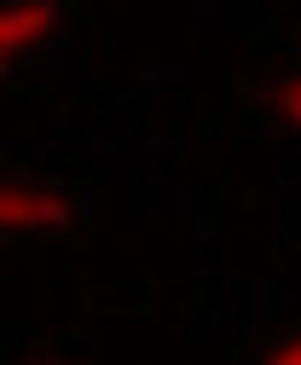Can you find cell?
<instances>
[{"label":"cell","instance_id":"obj_1","mask_svg":"<svg viewBox=\"0 0 301 365\" xmlns=\"http://www.w3.org/2000/svg\"><path fill=\"white\" fill-rule=\"evenodd\" d=\"M75 226V209L70 197L53 186V180H41V174H18L6 197H0V232H6L12 244H53L64 238Z\"/></svg>","mask_w":301,"mask_h":365},{"label":"cell","instance_id":"obj_2","mask_svg":"<svg viewBox=\"0 0 301 365\" xmlns=\"http://www.w3.org/2000/svg\"><path fill=\"white\" fill-rule=\"evenodd\" d=\"M58 24H64V12L53 0H18V6H6V18H0V58L41 53L58 35Z\"/></svg>","mask_w":301,"mask_h":365},{"label":"cell","instance_id":"obj_3","mask_svg":"<svg viewBox=\"0 0 301 365\" xmlns=\"http://www.w3.org/2000/svg\"><path fill=\"white\" fill-rule=\"evenodd\" d=\"M273 110H278V122H284V128H295V133H301V70L278 81V93H273Z\"/></svg>","mask_w":301,"mask_h":365},{"label":"cell","instance_id":"obj_4","mask_svg":"<svg viewBox=\"0 0 301 365\" xmlns=\"http://www.w3.org/2000/svg\"><path fill=\"white\" fill-rule=\"evenodd\" d=\"M267 365H301V331H295L290 342H278V348L267 354Z\"/></svg>","mask_w":301,"mask_h":365},{"label":"cell","instance_id":"obj_5","mask_svg":"<svg viewBox=\"0 0 301 365\" xmlns=\"http://www.w3.org/2000/svg\"><path fill=\"white\" fill-rule=\"evenodd\" d=\"M35 365H75V359H35Z\"/></svg>","mask_w":301,"mask_h":365}]
</instances>
